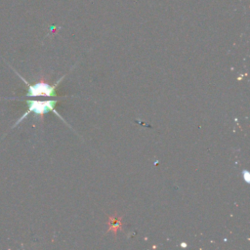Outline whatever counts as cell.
<instances>
[{"label": "cell", "mask_w": 250, "mask_h": 250, "mask_svg": "<svg viewBox=\"0 0 250 250\" xmlns=\"http://www.w3.org/2000/svg\"><path fill=\"white\" fill-rule=\"evenodd\" d=\"M27 104V109L26 111L21 115V117H20L16 123L14 124L13 128L18 126L22 120H24L26 118L27 115H29L30 113H34L37 116L43 115L45 113H48L50 111L55 112L62 121V117H61V115L56 111L55 106L58 103V101H53V100H49V101H36V100H30V101H25Z\"/></svg>", "instance_id": "obj_1"}, {"label": "cell", "mask_w": 250, "mask_h": 250, "mask_svg": "<svg viewBox=\"0 0 250 250\" xmlns=\"http://www.w3.org/2000/svg\"><path fill=\"white\" fill-rule=\"evenodd\" d=\"M14 71L27 85V93L25 94L26 97H55L57 95L56 94L57 86L60 84V82L65 76V75H63L62 77H61L54 85H50L46 82H37L34 84H29L21 75H20V73L17 72V70L14 69Z\"/></svg>", "instance_id": "obj_2"}]
</instances>
